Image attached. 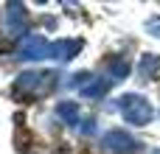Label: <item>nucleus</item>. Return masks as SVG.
Wrapping results in <instances>:
<instances>
[{
	"label": "nucleus",
	"instance_id": "obj_1",
	"mask_svg": "<svg viewBox=\"0 0 160 154\" xmlns=\"http://www.w3.org/2000/svg\"><path fill=\"white\" fill-rule=\"evenodd\" d=\"M59 81V73L53 70H28L17 79L14 84V93L17 95H28V98H39V95H48Z\"/></svg>",
	"mask_w": 160,
	"mask_h": 154
},
{
	"label": "nucleus",
	"instance_id": "obj_2",
	"mask_svg": "<svg viewBox=\"0 0 160 154\" xmlns=\"http://www.w3.org/2000/svg\"><path fill=\"white\" fill-rule=\"evenodd\" d=\"M118 109H121V115L127 118V123H132V126H146V123H152V118H155L152 104H149L143 95H138V93L121 95V98H118Z\"/></svg>",
	"mask_w": 160,
	"mask_h": 154
},
{
	"label": "nucleus",
	"instance_id": "obj_3",
	"mask_svg": "<svg viewBox=\"0 0 160 154\" xmlns=\"http://www.w3.org/2000/svg\"><path fill=\"white\" fill-rule=\"evenodd\" d=\"M101 146H104V152H110V154H138L141 152V143H138L132 135H127L124 129L107 132V135L101 137Z\"/></svg>",
	"mask_w": 160,
	"mask_h": 154
},
{
	"label": "nucleus",
	"instance_id": "obj_4",
	"mask_svg": "<svg viewBox=\"0 0 160 154\" xmlns=\"http://www.w3.org/2000/svg\"><path fill=\"white\" fill-rule=\"evenodd\" d=\"M48 56H51V42L45 36H39V34H28L17 48V59L37 62V59H48Z\"/></svg>",
	"mask_w": 160,
	"mask_h": 154
},
{
	"label": "nucleus",
	"instance_id": "obj_5",
	"mask_svg": "<svg viewBox=\"0 0 160 154\" xmlns=\"http://www.w3.org/2000/svg\"><path fill=\"white\" fill-rule=\"evenodd\" d=\"M3 25H6V34H11V36L25 34V8H22V3H8L6 6Z\"/></svg>",
	"mask_w": 160,
	"mask_h": 154
},
{
	"label": "nucleus",
	"instance_id": "obj_6",
	"mask_svg": "<svg viewBox=\"0 0 160 154\" xmlns=\"http://www.w3.org/2000/svg\"><path fill=\"white\" fill-rule=\"evenodd\" d=\"M79 51H82V39H59V42H51V59H59V62H70Z\"/></svg>",
	"mask_w": 160,
	"mask_h": 154
},
{
	"label": "nucleus",
	"instance_id": "obj_7",
	"mask_svg": "<svg viewBox=\"0 0 160 154\" xmlns=\"http://www.w3.org/2000/svg\"><path fill=\"white\" fill-rule=\"evenodd\" d=\"M107 76H110V84L127 79V76H129V59H127V56H115V59H110V62H107Z\"/></svg>",
	"mask_w": 160,
	"mask_h": 154
},
{
	"label": "nucleus",
	"instance_id": "obj_8",
	"mask_svg": "<svg viewBox=\"0 0 160 154\" xmlns=\"http://www.w3.org/2000/svg\"><path fill=\"white\" fill-rule=\"evenodd\" d=\"M79 93H82V98H101V95L110 93V81H104V79H93V76H90V81L82 84Z\"/></svg>",
	"mask_w": 160,
	"mask_h": 154
},
{
	"label": "nucleus",
	"instance_id": "obj_9",
	"mask_svg": "<svg viewBox=\"0 0 160 154\" xmlns=\"http://www.w3.org/2000/svg\"><path fill=\"white\" fill-rule=\"evenodd\" d=\"M56 115L65 123H79V104L76 101H59L56 104Z\"/></svg>",
	"mask_w": 160,
	"mask_h": 154
},
{
	"label": "nucleus",
	"instance_id": "obj_10",
	"mask_svg": "<svg viewBox=\"0 0 160 154\" xmlns=\"http://www.w3.org/2000/svg\"><path fill=\"white\" fill-rule=\"evenodd\" d=\"M160 70V56H155V53H146L143 59H141V76L149 81V79H155V73Z\"/></svg>",
	"mask_w": 160,
	"mask_h": 154
},
{
	"label": "nucleus",
	"instance_id": "obj_11",
	"mask_svg": "<svg viewBox=\"0 0 160 154\" xmlns=\"http://www.w3.org/2000/svg\"><path fill=\"white\" fill-rule=\"evenodd\" d=\"M146 28H149V34H152V36H158V39H160V17L149 20V22H146Z\"/></svg>",
	"mask_w": 160,
	"mask_h": 154
},
{
	"label": "nucleus",
	"instance_id": "obj_12",
	"mask_svg": "<svg viewBox=\"0 0 160 154\" xmlns=\"http://www.w3.org/2000/svg\"><path fill=\"white\" fill-rule=\"evenodd\" d=\"M82 132H84V135H93V132H96V123H93V118H87V121H84Z\"/></svg>",
	"mask_w": 160,
	"mask_h": 154
},
{
	"label": "nucleus",
	"instance_id": "obj_13",
	"mask_svg": "<svg viewBox=\"0 0 160 154\" xmlns=\"http://www.w3.org/2000/svg\"><path fill=\"white\" fill-rule=\"evenodd\" d=\"M149 154H160V149H152V152H149Z\"/></svg>",
	"mask_w": 160,
	"mask_h": 154
}]
</instances>
